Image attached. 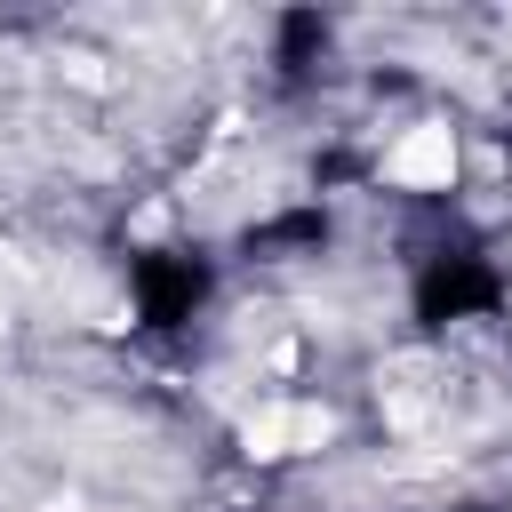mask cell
I'll return each instance as SVG.
<instances>
[{
	"mask_svg": "<svg viewBox=\"0 0 512 512\" xmlns=\"http://www.w3.org/2000/svg\"><path fill=\"white\" fill-rule=\"evenodd\" d=\"M496 304H504V272H496L488 256H472V248H440V256H424V272H416V320H424V328L488 320Z\"/></svg>",
	"mask_w": 512,
	"mask_h": 512,
	"instance_id": "6da1fadb",
	"label": "cell"
},
{
	"mask_svg": "<svg viewBox=\"0 0 512 512\" xmlns=\"http://www.w3.org/2000/svg\"><path fill=\"white\" fill-rule=\"evenodd\" d=\"M128 288H136L144 328H184V320L208 304V264L184 256V248H152V256L128 264Z\"/></svg>",
	"mask_w": 512,
	"mask_h": 512,
	"instance_id": "7a4b0ae2",
	"label": "cell"
},
{
	"mask_svg": "<svg viewBox=\"0 0 512 512\" xmlns=\"http://www.w3.org/2000/svg\"><path fill=\"white\" fill-rule=\"evenodd\" d=\"M320 240H328V216H320V208H288V216H272V224L248 232V256H272V248H320Z\"/></svg>",
	"mask_w": 512,
	"mask_h": 512,
	"instance_id": "3957f363",
	"label": "cell"
},
{
	"mask_svg": "<svg viewBox=\"0 0 512 512\" xmlns=\"http://www.w3.org/2000/svg\"><path fill=\"white\" fill-rule=\"evenodd\" d=\"M320 48H328V24H320L312 8H288V16H280V64H288V72H304Z\"/></svg>",
	"mask_w": 512,
	"mask_h": 512,
	"instance_id": "277c9868",
	"label": "cell"
},
{
	"mask_svg": "<svg viewBox=\"0 0 512 512\" xmlns=\"http://www.w3.org/2000/svg\"><path fill=\"white\" fill-rule=\"evenodd\" d=\"M456 512H496V504H456Z\"/></svg>",
	"mask_w": 512,
	"mask_h": 512,
	"instance_id": "5b68a950",
	"label": "cell"
}]
</instances>
